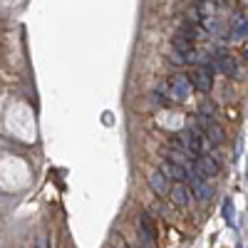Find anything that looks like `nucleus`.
<instances>
[{"mask_svg": "<svg viewBox=\"0 0 248 248\" xmlns=\"http://www.w3.org/2000/svg\"><path fill=\"white\" fill-rule=\"evenodd\" d=\"M169 62H171V65H176V67H181V65H186L189 60H186V55H184V52H176V50H174V52L169 55Z\"/></svg>", "mask_w": 248, "mask_h": 248, "instance_id": "2eb2a0df", "label": "nucleus"}, {"mask_svg": "<svg viewBox=\"0 0 248 248\" xmlns=\"http://www.w3.org/2000/svg\"><path fill=\"white\" fill-rule=\"evenodd\" d=\"M152 105H156V107H161V105H167V99H164V97H161L159 92H154V94H152Z\"/></svg>", "mask_w": 248, "mask_h": 248, "instance_id": "f3484780", "label": "nucleus"}, {"mask_svg": "<svg viewBox=\"0 0 248 248\" xmlns=\"http://www.w3.org/2000/svg\"><path fill=\"white\" fill-rule=\"evenodd\" d=\"M216 70L223 75V77H238V62H236V57L233 55H218V60H216Z\"/></svg>", "mask_w": 248, "mask_h": 248, "instance_id": "9b49d317", "label": "nucleus"}, {"mask_svg": "<svg viewBox=\"0 0 248 248\" xmlns=\"http://www.w3.org/2000/svg\"><path fill=\"white\" fill-rule=\"evenodd\" d=\"M171 47H174L176 52L189 55V52H194V40H191V37H186L184 32H176V35L171 37Z\"/></svg>", "mask_w": 248, "mask_h": 248, "instance_id": "f8f14e48", "label": "nucleus"}, {"mask_svg": "<svg viewBox=\"0 0 248 248\" xmlns=\"http://www.w3.org/2000/svg\"><path fill=\"white\" fill-rule=\"evenodd\" d=\"M203 134H206V139H209V144H211V147H221V144H223V139H226V134H223V127H221L218 122H214V119H209V122H206Z\"/></svg>", "mask_w": 248, "mask_h": 248, "instance_id": "1a4fd4ad", "label": "nucleus"}, {"mask_svg": "<svg viewBox=\"0 0 248 248\" xmlns=\"http://www.w3.org/2000/svg\"><path fill=\"white\" fill-rule=\"evenodd\" d=\"M191 94V82L189 77H184V75H174L171 82H169V97L176 99V102H186Z\"/></svg>", "mask_w": 248, "mask_h": 248, "instance_id": "f03ea898", "label": "nucleus"}, {"mask_svg": "<svg viewBox=\"0 0 248 248\" xmlns=\"http://www.w3.org/2000/svg\"><path fill=\"white\" fill-rule=\"evenodd\" d=\"M169 199L174 206H179V209H184V206H189L191 201V191H189V186H186L184 181H171L169 186Z\"/></svg>", "mask_w": 248, "mask_h": 248, "instance_id": "423d86ee", "label": "nucleus"}, {"mask_svg": "<svg viewBox=\"0 0 248 248\" xmlns=\"http://www.w3.org/2000/svg\"><path fill=\"white\" fill-rule=\"evenodd\" d=\"M122 248H124V246H122Z\"/></svg>", "mask_w": 248, "mask_h": 248, "instance_id": "aec40b11", "label": "nucleus"}, {"mask_svg": "<svg viewBox=\"0 0 248 248\" xmlns=\"http://www.w3.org/2000/svg\"><path fill=\"white\" fill-rule=\"evenodd\" d=\"M223 221L229 223V226H233V201L231 199L223 201Z\"/></svg>", "mask_w": 248, "mask_h": 248, "instance_id": "4468645a", "label": "nucleus"}, {"mask_svg": "<svg viewBox=\"0 0 248 248\" xmlns=\"http://www.w3.org/2000/svg\"><path fill=\"white\" fill-rule=\"evenodd\" d=\"M159 171L167 176V179H171V181H186L189 179V169L184 167V164H179V161H171V159H164L161 161V167H159Z\"/></svg>", "mask_w": 248, "mask_h": 248, "instance_id": "20e7f679", "label": "nucleus"}, {"mask_svg": "<svg viewBox=\"0 0 248 248\" xmlns=\"http://www.w3.org/2000/svg\"><path fill=\"white\" fill-rule=\"evenodd\" d=\"M194 174L201 179H214L218 174V161L214 156H196L194 159Z\"/></svg>", "mask_w": 248, "mask_h": 248, "instance_id": "39448f33", "label": "nucleus"}, {"mask_svg": "<svg viewBox=\"0 0 248 248\" xmlns=\"http://www.w3.org/2000/svg\"><path fill=\"white\" fill-rule=\"evenodd\" d=\"M189 82H191V87L199 90V92H211V90H214V67H211V65H199V67H194Z\"/></svg>", "mask_w": 248, "mask_h": 248, "instance_id": "f257e3e1", "label": "nucleus"}, {"mask_svg": "<svg viewBox=\"0 0 248 248\" xmlns=\"http://www.w3.org/2000/svg\"><path fill=\"white\" fill-rule=\"evenodd\" d=\"M246 176H248V174H246Z\"/></svg>", "mask_w": 248, "mask_h": 248, "instance_id": "6ab92c4d", "label": "nucleus"}, {"mask_svg": "<svg viewBox=\"0 0 248 248\" xmlns=\"http://www.w3.org/2000/svg\"><path fill=\"white\" fill-rule=\"evenodd\" d=\"M147 181H149V186H152V189H154V194L156 196H169V179L167 176H164L159 169L156 171H152L149 176H147Z\"/></svg>", "mask_w": 248, "mask_h": 248, "instance_id": "9d476101", "label": "nucleus"}, {"mask_svg": "<svg viewBox=\"0 0 248 248\" xmlns=\"http://www.w3.org/2000/svg\"><path fill=\"white\" fill-rule=\"evenodd\" d=\"M139 236H141V241L147 243V246H152L156 241V226H154V221H152L149 214H141L139 216Z\"/></svg>", "mask_w": 248, "mask_h": 248, "instance_id": "6e6552de", "label": "nucleus"}, {"mask_svg": "<svg viewBox=\"0 0 248 248\" xmlns=\"http://www.w3.org/2000/svg\"><path fill=\"white\" fill-rule=\"evenodd\" d=\"M189 181H191V191H194V196H196L201 203H206V201L211 199L214 189L209 186V181H206V179H201L199 174H189Z\"/></svg>", "mask_w": 248, "mask_h": 248, "instance_id": "0eeeda50", "label": "nucleus"}, {"mask_svg": "<svg viewBox=\"0 0 248 248\" xmlns=\"http://www.w3.org/2000/svg\"><path fill=\"white\" fill-rule=\"evenodd\" d=\"M246 60H248V50H246Z\"/></svg>", "mask_w": 248, "mask_h": 248, "instance_id": "a211bd4d", "label": "nucleus"}, {"mask_svg": "<svg viewBox=\"0 0 248 248\" xmlns=\"http://www.w3.org/2000/svg\"><path fill=\"white\" fill-rule=\"evenodd\" d=\"M176 139L181 141V147L189 152V156H199L201 154V134H196L194 129H181L179 134H176Z\"/></svg>", "mask_w": 248, "mask_h": 248, "instance_id": "7ed1b4c3", "label": "nucleus"}, {"mask_svg": "<svg viewBox=\"0 0 248 248\" xmlns=\"http://www.w3.org/2000/svg\"><path fill=\"white\" fill-rule=\"evenodd\" d=\"M231 35L238 37V40H246V37H248V17H243V15L233 17V23H231Z\"/></svg>", "mask_w": 248, "mask_h": 248, "instance_id": "ddd939ff", "label": "nucleus"}, {"mask_svg": "<svg viewBox=\"0 0 248 248\" xmlns=\"http://www.w3.org/2000/svg\"><path fill=\"white\" fill-rule=\"evenodd\" d=\"M214 109H216V105H214L211 99H206V102H201V109H199V112H201V114H206V117H211V114H214Z\"/></svg>", "mask_w": 248, "mask_h": 248, "instance_id": "dca6fc26", "label": "nucleus"}]
</instances>
